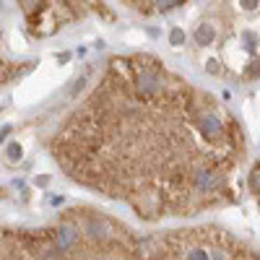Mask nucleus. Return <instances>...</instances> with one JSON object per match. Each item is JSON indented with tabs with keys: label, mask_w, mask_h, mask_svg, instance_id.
Returning <instances> with one entry per match:
<instances>
[{
	"label": "nucleus",
	"mask_w": 260,
	"mask_h": 260,
	"mask_svg": "<svg viewBox=\"0 0 260 260\" xmlns=\"http://www.w3.org/2000/svg\"><path fill=\"white\" fill-rule=\"evenodd\" d=\"M169 42H172L174 47H180L182 42H185V31H182L180 26H174V29H172V34H169Z\"/></svg>",
	"instance_id": "nucleus-6"
},
{
	"label": "nucleus",
	"mask_w": 260,
	"mask_h": 260,
	"mask_svg": "<svg viewBox=\"0 0 260 260\" xmlns=\"http://www.w3.org/2000/svg\"><path fill=\"white\" fill-rule=\"evenodd\" d=\"M187 260H208V255H206V250H193L187 255Z\"/></svg>",
	"instance_id": "nucleus-8"
},
{
	"label": "nucleus",
	"mask_w": 260,
	"mask_h": 260,
	"mask_svg": "<svg viewBox=\"0 0 260 260\" xmlns=\"http://www.w3.org/2000/svg\"><path fill=\"white\" fill-rule=\"evenodd\" d=\"M8 159H11V161H18V159H21V146H18V143L8 146Z\"/></svg>",
	"instance_id": "nucleus-7"
},
{
	"label": "nucleus",
	"mask_w": 260,
	"mask_h": 260,
	"mask_svg": "<svg viewBox=\"0 0 260 260\" xmlns=\"http://www.w3.org/2000/svg\"><path fill=\"white\" fill-rule=\"evenodd\" d=\"M195 42H198L200 47H208L211 42H214V29H211L208 24H200L198 31H195Z\"/></svg>",
	"instance_id": "nucleus-5"
},
{
	"label": "nucleus",
	"mask_w": 260,
	"mask_h": 260,
	"mask_svg": "<svg viewBox=\"0 0 260 260\" xmlns=\"http://www.w3.org/2000/svg\"><path fill=\"white\" fill-rule=\"evenodd\" d=\"M242 5H245V8H247V11H252V8H255V5H258V3H255V0H247V3H242Z\"/></svg>",
	"instance_id": "nucleus-10"
},
{
	"label": "nucleus",
	"mask_w": 260,
	"mask_h": 260,
	"mask_svg": "<svg viewBox=\"0 0 260 260\" xmlns=\"http://www.w3.org/2000/svg\"><path fill=\"white\" fill-rule=\"evenodd\" d=\"M252 187H255V190L260 193V172H255V174H252Z\"/></svg>",
	"instance_id": "nucleus-9"
},
{
	"label": "nucleus",
	"mask_w": 260,
	"mask_h": 260,
	"mask_svg": "<svg viewBox=\"0 0 260 260\" xmlns=\"http://www.w3.org/2000/svg\"><path fill=\"white\" fill-rule=\"evenodd\" d=\"M136 86L140 94H153V91L161 89V78L156 70H140L138 78H136Z\"/></svg>",
	"instance_id": "nucleus-1"
},
{
	"label": "nucleus",
	"mask_w": 260,
	"mask_h": 260,
	"mask_svg": "<svg viewBox=\"0 0 260 260\" xmlns=\"http://www.w3.org/2000/svg\"><path fill=\"white\" fill-rule=\"evenodd\" d=\"M73 240H76V229L73 227H68V224H65V227L58 229V250H68Z\"/></svg>",
	"instance_id": "nucleus-4"
},
{
	"label": "nucleus",
	"mask_w": 260,
	"mask_h": 260,
	"mask_svg": "<svg viewBox=\"0 0 260 260\" xmlns=\"http://www.w3.org/2000/svg\"><path fill=\"white\" fill-rule=\"evenodd\" d=\"M214 187H216V174L214 172H208V169L195 172V190L208 193V190H214Z\"/></svg>",
	"instance_id": "nucleus-3"
},
{
	"label": "nucleus",
	"mask_w": 260,
	"mask_h": 260,
	"mask_svg": "<svg viewBox=\"0 0 260 260\" xmlns=\"http://www.w3.org/2000/svg\"><path fill=\"white\" fill-rule=\"evenodd\" d=\"M198 128L203 130V136H208V138H216V136L221 133V120L214 115V112H208V115H203V117H200Z\"/></svg>",
	"instance_id": "nucleus-2"
}]
</instances>
